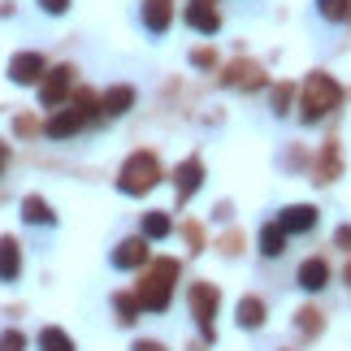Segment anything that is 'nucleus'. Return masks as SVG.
Segmentation results:
<instances>
[{"instance_id": "obj_33", "label": "nucleus", "mask_w": 351, "mask_h": 351, "mask_svg": "<svg viewBox=\"0 0 351 351\" xmlns=\"http://www.w3.org/2000/svg\"><path fill=\"white\" fill-rule=\"evenodd\" d=\"M343 278H347V282H351V265H347V274H343Z\"/></svg>"}, {"instance_id": "obj_3", "label": "nucleus", "mask_w": 351, "mask_h": 351, "mask_svg": "<svg viewBox=\"0 0 351 351\" xmlns=\"http://www.w3.org/2000/svg\"><path fill=\"white\" fill-rule=\"evenodd\" d=\"M343 100V87L334 83L330 74H308L304 83V121H321L330 109H339Z\"/></svg>"}, {"instance_id": "obj_13", "label": "nucleus", "mask_w": 351, "mask_h": 351, "mask_svg": "<svg viewBox=\"0 0 351 351\" xmlns=\"http://www.w3.org/2000/svg\"><path fill=\"white\" fill-rule=\"evenodd\" d=\"M22 221L26 226H52V221H57V213H52V204H48L44 195H26L22 199Z\"/></svg>"}, {"instance_id": "obj_24", "label": "nucleus", "mask_w": 351, "mask_h": 351, "mask_svg": "<svg viewBox=\"0 0 351 351\" xmlns=\"http://www.w3.org/2000/svg\"><path fill=\"white\" fill-rule=\"evenodd\" d=\"M169 234V217L165 213H147L143 217V239H165Z\"/></svg>"}, {"instance_id": "obj_7", "label": "nucleus", "mask_w": 351, "mask_h": 351, "mask_svg": "<svg viewBox=\"0 0 351 351\" xmlns=\"http://www.w3.org/2000/svg\"><path fill=\"white\" fill-rule=\"evenodd\" d=\"M70 83H74V70H70V65L52 70V78L39 87V104H44V109H57V104L65 100V91H70Z\"/></svg>"}, {"instance_id": "obj_27", "label": "nucleus", "mask_w": 351, "mask_h": 351, "mask_svg": "<svg viewBox=\"0 0 351 351\" xmlns=\"http://www.w3.org/2000/svg\"><path fill=\"white\" fill-rule=\"evenodd\" d=\"M39 9H44V13H52V18H61V13L70 9V0H39Z\"/></svg>"}, {"instance_id": "obj_30", "label": "nucleus", "mask_w": 351, "mask_h": 351, "mask_svg": "<svg viewBox=\"0 0 351 351\" xmlns=\"http://www.w3.org/2000/svg\"><path fill=\"white\" fill-rule=\"evenodd\" d=\"M334 243H339V247H351V226H339V234H334Z\"/></svg>"}, {"instance_id": "obj_5", "label": "nucleus", "mask_w": 351, "mask_h": 351, "mask_svg": "<svg viewBox=\"0 0 351 351\" xmlns=\"http://www.w3.org/2000/svg\"><path fill=\"white\" fill-rule=\"evenodd\" d=\"M186 300H191V313L199 321V330H204V339H213V317H217V304H221V295L213 282H195L191 291H186Z\"/></svg>"}, {"instance_id": "obj_20", "label": "nucleus", "mask_w": 351, "mask_h": 351, "mask_svg": "<svg viewBox=\"0 0 351 351\" xmlns=\"http://www.w3.org/2000/svg\"><path fill=\"white\" fill-rule=\"evenodd\" d=\"M261 252L265 256H282L287 252V230H282V226H265L261 230Z\"/></svg>"}, {"instance_id": "obj_21", "label": "nucleus", "mask_w": 351, "mask_h": 351, "mask_svg": "<svg viewBox=\"0 0 351 351\" xmlns=\"http://www.w3.org/2000/svg\"><path fill=\"white\" fill-rule=\"evenodd\" d=\"M113 313H117L121 326H134L143 308H139V300H134V295H113Z\"/></svg>"}, {"instance_id": "obj_17", "label": "nucleus", "mask_w": 351, "mask_h": 351, "mask_svg": "<svg viewBox=\"0 0 351 351\" xmlns=\"http://www.w3.org/2000/svg\"><path fill=\"white\" fill-rule=\"evenodd\" d=\"M130 104H134V87H109L104 91V113L109 117H121V113H130Z\"/></svg>"}, {"instance_id": "obj_10", "label": "nucleus", "mask_w": 351, "mask_h": 351, "mask_svg": "<svg viewBox=\"0 0 351 351\" xmlns=\"http://www.w3.org/2000/svg\"><path fill=\"white\" fill-rule=\"evenodd\" d=\"M173 182H178V195H182V199H191V195L199 191V182H204V165H199V156L182 160V165L173 169Z\"/></svg>"}, {"instance_id": "obj_22", "label": "nucleus", "mask_w": 351, "mask_h": 351, "mask_svg": "<svg viewBox=\"0 0 351 351\" xmlns=\"http://www.w3.org/2000/svg\"><path fill=\"white\" fill-rule=\"evenodd\" d=\"M343 169V160H339V147L326 143V152H321V169H317V182H334V173Z\"/></svg>"}, {"instance_id": "obj_25", "label": "nucleus", "mask_w": 351, "mask_h": 351, "mask_svg": "<svg viewBox=\"0 0 351 351\" xmlns=\"http://www.w3.org/2000/svg\"><path fill=\"white\" fill-rule=\"evenodd\" d=\"M0 351H26V334L22 330H5L0 334Z\"/></svg>"}, {"instance_id": "obj_12", "label": "nucleus", "mask_w": 351, "mask_h": 351, "mask_svg": "<svg viewBox=\"0 0 351 351\" xmlns=\"http://www.w3.org/2000/svg\"><path fill=\"white\" fill-rule=\"evenodd\" d=\"M18 274H22V247L13 234H5L0 239V282H18Z\"/></svg>"}, {"instance_id": "obj_32", "label": "nucleus", "mask_w": 351, "mask_h": 351, "mask_svg": "<svg viewBox=\"0 0 351 351\" xmlns=\"http://www.w3.org/2000/svg\"><path fill=\"white\" fill-rule=\"evenodd\" d=\"M5 156H9V152H5V147H0V165H5Z\"/></svg>"}, {"instance_id": "obj_2", "label": "nucleus", "mask_w": 351, "mask_h": 351, "mask_svg": "<svg viewBox=\"0 0 351 351\" xmlns=\"http://www.w3.org/2000/svg\"><path fill=\"white\" fill-rule=\"evenodd\" d=\"M156 182H160V160L152 152H134L117 173V191H126V195H143Z\"/></svg>"}, {"instance_id": "obj_19", "label": "nucleus", "mask_w": 351, "mask_h": 351, "mask_svg": "<svg viewBox=\"0 0 351 351\" xmlns=\"http://www.w3.org/2000/svg\"><path fill=\"white\" fill-rule=\"evenodd\" d=\"M239 326H243V330H261V326H265V304L247 295V300L239 304Z\"/></svg>"}, {"instance_id": "obj_14", "label": "nucleus", "mask_w": 351, "mask_h": 351, "mask_svg": "<svg viewBox=\"0 0 351 351\" xmlns=\"http://www.w3.org/2000/svg\"><path fill=\"white\" fill-rule=\"evenodd\" d=\"M326 282H330V265L321 261V256H313V261L300 265V287L304 291H326Z\"/></svg>"}, {"instance_id": "obj_6", "label": "nucleus", "mask_w": 351, "mask_h": 351, "mask_svg": "<svg viewBox=\"0 0 351 351\" xmlns=\"http://www.w3.org/2000/svg\"><path fill=\"white\" fill-rule=\"evenodd\" d=\"M39 74H48V61L39 57V52H18V57L9 61V78H13V83H35Z\"/></svg>"}, {"instance_id": "obj_15", "label": "nucleus", "mask_w": 351, "mask_h": 351, "mask_svg": "<svg viewBox=\"0 0 351 351\" xmlns=\"http://www.w3.org/2000/svg\"><path fill=\"white\" fill-rule=\"evenodd\" d=\"M143 261H147V243H143V239L117 243V252H113V265H117V269H139Z\"/></svg>"}, {"instance_id": "obj_11", "label": "nucleus", "mask_w": 351, "mask_h": 351, "mask_svg": "<svg viewBox=\"0 0 351 351\" xmlns=\"http://www.w3.org/2000/svg\"><path fill=\"white\" fill-rule=\"evenodd\" d=\"M173 18V0H143V26L152 35H165Z\"/></svg>"}, {"instance_id": "obj_23", "label": "nucleus", "mask_w": 351, "mask_h": 351, "mask_svg": "<svg viewBox=\"0 0 351 351\" xmlns=\"http://www.w3.org/2000/svg\"><path fill=\"white\" fill-rule=\"evenodd\" d=\"M317 9H321V18H330V22L351 18V0H317Z\"/></svg>"}, {"instance_id": "obj_18", "label": "nucleus", "mask_w": 351, "mask_h": 351, "mask_svg": "<svg viewBox=\"0 0 351 351\" xmlns=\"http://www.w3.org/2000/svg\"><path fill=\"white\" fill-rule=\"evenodd\" d=\"M39 351H74V339L61 326H44L39 330Z\"/></svg>"}, {"instance_id": "obj_1", "label": "nucleus", "mask_w": 351, "mask_h": 351, "mask_svg": "<svg viewBox=\"0 0 351 351\" xmlns=\"http://www.w3.org/2000/svg\"><path fill=\"white\" fill-rule=\"evenodd\" d=\"M173 278H178V261H152V269L143 274L139 291H134L143 313H165L173 300Z\"/></svg>"}, {"instance_id": "obj_8", "label": "nucleus", "mask_w": 351, "mask_h": 351, "mask_svg": "<svg viewBox=\"0 0 351 351\" xmlns=\"http://www.w3.org/2000/svg\"><path fill=\"white\" fill-rule=\"evenodd\" d=\"M186 26H195V31H204V35H217L221 18H217V9H213V0H191V5H186Z\"/></svg>"}, {"instance_id": "obj_29", "label": "nucleus", "mask_w": 351, "mask_h": 351, "mask_svg": "<svg viewBox=\"0 0 351 351\" xmlns=\"http://www.w3.org/2000/svg\"><path fill=\"white\" fill-rule=\"evenodd\" d=\"M191 61H195V65H204V70H208V65H213V52H208V48H195V52H191Z\"/></svg>"}, {"instance_id": "obj_31", "label": "nucleus", "mask_w": 351, "mask_h": 351, "mask_svg": "<svg viewBox=\"0 0 351 351\" xmlns=\"http://www.w3.org/2000/svg\"><path fill=\"white\" fill-rule=\"evenodd\" d=\"M130 351H165V347H160V343H152V339H139V343H134Z\"/></svg>"}, {"instance_id": "obj_16", "label": "nucleus", "mask_w": 351, "mask_h": 351, "mask_svg": "<svg viewBox=\"0 0 351 351\" xmlns=\"http://www.w3.org/2000/svg\"><path fill=\"white\" fill-rule=\"evenodd\" d=\"M226 83L230 87H243V91H252V87H261L265 78H261V65H252V61H239L226 70Z\"/></svg>"}, {"instance_id": "obj_4", "label": "nucleus", "mask_w": 351, "mask_h": 351, "mask_svg": "<svg viewBox=\"0 0 351 351\" xmlns=\"http://www.w3.org/2000/svg\"><path fill=\"white\" fill-rule=\"evenodd\" d=\"M91 121H96V100H91V91H78L70 109L57 113V117H48L44 134H52V139H70V134H78L83 126H91Z\"/></svg>"}, {"instance_id": "obj_9", "label": "nucleus", "mask_w": 351, "mask_h": 351, "mask_svg": "<svg viewBox=\"0 0 351 351\" xmlns=\"http://www.w3.org/2000/svg\"><path fill=\"white\" fill-rule=\"evenodd\" d=\"M282 230L287 234H308L317 226V208L313 204H291V208H282Z\"/></svg>"}, {"instance_id": "obj_28", "label": "nucleus", "mask_w": 351, "mask_h": 351, "mask_svg": "<svg viewBox=\"0 0 351 351\" xmlns=\"http://www.w3.org/2000/svg\"><path fill=\"white\" fill-rule=\"evenodd\" d=\"M287 104H291V87H278L274 91V113H287Z\"/></svg>"}, {"instance_id": "obj_26", "label": "nucleus", "mask_w": 351, "mask_h": 351, "mask_svg": "<svg viewBox=\"0 0 351 351\" xmlns=\"http://www.w3.org/2000/svg\"><path fill=\"white\" fill-rule=\"evenodd\" d=\"M317 317H321V313H313V308H308V313H300V330H304V334H317V330H321Z\"/></svg>"}]
</instances>
